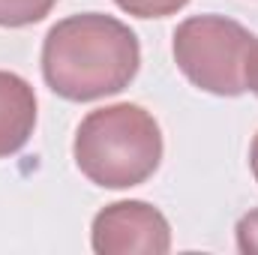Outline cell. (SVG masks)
Wrapping results in <instances>:
<instances>
[{
    "instance_id": "obj_1",
    "label": "cell",
    "mask_w": 258,
    "mask_h": 255,
    "mask_svg": "<svg viewBox=\"0 0 258 255\" xmlns=\"http://www.w3.org/2000/svg\"><path fill=\"white\" fill-rule=\"evenodd\" d=\"M141 63L138 36L102 12L57 21L42 42L45 84L69 102H93L126 90Z\"/></svg>"
},
{
    "instance_id": "obj_2",
    "label": "cell",
    "mask_w": 258,
    "mask_h": 255,
    "mask_svg": "<svg viewBox=\"0 0 258 255\" xmlns=\"http://www.w3.org/2000/svg\"><path fill=\"white\" fill-rule=\"evenodd\" d=\"M75 165L105 189H129L153 177L162 162V129L135 102L90 111L75 132Z\"/></svg>"
},
{
    "instance_id": "obj_3",
    "label": "cell",
    "mask_w": 258,
    "mask_h": 255,
    "mask_svg": "<svg viewBox=\"0 0 258 255\" xmlns=\"http://www.w3.org/2000/svg\"><path fill=\"white\" fill-rule=\"evenodd\" d=\"M252 33L225 15H192L174 30L177 69L198 90L213 96H240L246 90V57Z\"/></svg>"
},
{
    "instance_id": "obj_4",
    "label": "cell",
    "mask_w": 258,
    "mask_h": 255,
    "mask_svg": "<svg viewBox=\"0 0 258 255\" xmlns=\"http://www.w3.org/2000/svg\"><path fill=\"white\" fill-rule=\"evenodd\" d=\"M90 243L99 255H165L171 225L147 201H114L93 216Z\"/></svg>"
},
{
    "instance_id": "obj_5",
    "label": "cell",
    "mask_w": 258,
    "mask_h": 255,
    "mask_svg": "<svg viewBox=\"0 0 258 255\" xmlns=\"http://www.w3.org/2000/svg\"><path fill=\"white\" fill-rule=\"evenodd\" d=\"M36 126V93L15 75L0 69V159L18 153Z\"/></svg>"
},
{
    "instance_id": "obj_6",
    "label": "cell",
    "mask_w": 258,
    "mask_h": 255,
    "mask_svg": "<svg viewBox=\"0 0 258 255\" xmlns=\"http://www.w3.org/2000/svg\"><path fill=\"white\" fill-rule=\"evenodd\" d=\"M57 0H0V27H30L42 21Z\"/></svg>"
},
{
    "instance_id": "obj_7",
    "label": "cell",
    "mask_w": 258,
    "mask_h": 255,
    "mask_svg": "<svg viewBox=\"0 0 258 255\" xmlns=\"http://www.w3.org/2000/svg\"><path fill=\"white\" fill-rule=\"evenodd\" d=\"M114 3L135 18H165L183 9L189 0H114Z\"/></svg>"
},
{
    "instance_id": "obj_8",
    "label": "cell",
    "mask_w": 258,
    "mask_h": 255,
    "mask_svg": "<svg viewBox=\"0 0 258 255\" xmlns=\"http://www.w3.org/2000/svg\"><path fill=\"white\" fill-rule=\"evenodd\" d=\"M237 249L243 255H258V207L237 222Z\"/></svg>"
},
{
    "instance_id": "obj_9",
    "label": "cell",
    "mask_w": 258,
    "mask_h": 255,
    "mask_svg": "<svg viewBox=\"0 0 258 255\" xmlns=\"http://www.w3.org/2000/svg\"><path fill=\"white\" fill-rule=\"evenodd\" d=\"M246 90L258 96V39H252L249 57H246Z\"/></svg>"
},
{
    "instance_id": "obj_10",
    "label": "cell",
    "mask_w": 258,
    "mask_h": 255,
    "mask_svg": "<svg viewBox=\"0 0 258 255\" xmlns=\"http://www.w3.org/2000/svg\"><path fill=\"white\" fill-rule=\"evenodd\" d=\"M249 168H252V177L258 183V135L252 138V147H249Z\"/></svg>"
}]
</instances>
